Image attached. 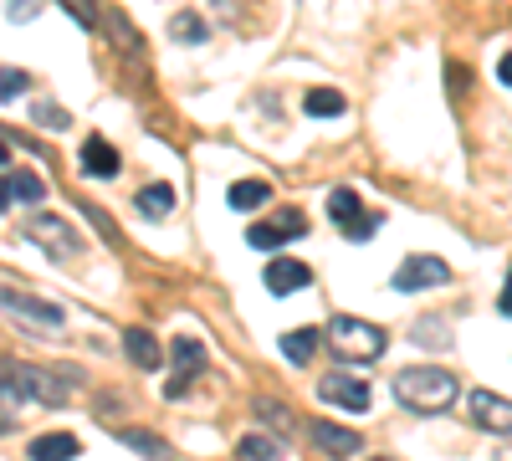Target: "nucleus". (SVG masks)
<instances>
[{"label":"nucleus","mask_w":512,"mask_h":461,"mask_svg":"<svg viewBox=\"0 0 512 461\" xmlns=\"http://www.w3.org/2000/svg\"><path fill=\"white\" fill-rule=\"evenodd\" d=\"M395 395H400V405H410V410H420V415H431V410H451V405H456V380H451L446 369L420 364V369H400Z\"/></svg>","instance_id":"f257e3e1"},{"label":"nucleus","mask_w":512,"mask_h":461,"mask_svg":"<svg viewBox=\"0 0 512 461\" xmlns=\"http://www.w3.org/2000/svg\"><path fill=\"white\" fill-rule=\"evenodd\" d=\"M328 339H333V349L344 354V359H359V364H369V359L384 354V328H374L364 318H333L328 323Z\"/></svg>","instance_id":"f03ea898"},{"label":"nucleus","mask_w":512,"mask_h":461,"mask_svg":"<svg viewBox=\"0 0 512 461\" xmlns=\"http://www.w3.org/2000/svg\"><path fill=\"white\" fill-rule=\"evenodd\" d=\"M26 236L41 241L52 257H82V236H77L62 216H31V221H26Z\"/></svg>","instance_id":"7ed1b4c3"},{"label":"nucleus","mask_w":512,"mask_h":461,"mask_svg":"<svg viewBox=\"0 0 512 461\" xmlns=\"http://www.w3.org/2000/svg\"><path fill=\"white\" fill-rule=\"evenodd\" d=\"M0 308H6L11 318L36 323V328H62V323H67V313H62L57 303H47V298H31V292H11V287H0Z\"/></svg>","instance_id":"20e7f679"},{"label":"nucleus","mask_w":512,"mask_h":461,"mask_svg":"<svg viewBox=\"0 0 512 461\" xmlns=\"http://www.w3.org/2000/svg\"><path fill=\"white\" fill-rule=\"evenodd\" d=\"M6 380L21 390V400H36V405H67L62 380H52L47 369H31V364H21V369H6Z\"/></svg>","instance_id":"39448f33"},{"label":"nucleus","mask_w":512,"mask_h":461,"mask_svg":"<svg viewBox=\"0 0 512 461\" xmlns=\"http://www.w3.org/2000/svg\"><path fill=\"white\" fill-rule=\"evenodd\" d=\"M451 282V267L441 257H410L395 267V292H425V287H441Z\"/></svg>","instance_id":"423d86ee"},{"label":"nucleus","mask_w":512,"mask_h":461,"mask_svg":"<svg viewBox=\"0 0 512 461\" xmlns=\"http://www.w3.org/2000/svg\"><path fill=\"white\" fill-rule=\"evenodd\" d=\"M169 354H175V369H180V374L164 385V400H180V395L190 390V380L205 369V344H200V339H175V344H169Z\"/></svg>","instance_id":"0eeeda50"},{"label":"nucleus","mask_w":512,"mask_h":461,"mask_svg":"<svg viewBox=\"0 0 512 461\" xmlns=\"http://www.w3.org/2000/svg\"><path fill=\"white\" fill-rule=\"evenodd\" d=\"M318 395L328 400V405H344V410H354V415H364L369 410V385L364 380H354V374H323L318 380Z\"/></svg>","instance_id":"6e6552de"},{"label":"nucleus","mask_w":512,"mask_h":461,"mask_svg":"<svg viewBox=\"0 0 512 461\" xmlns=\"http://www.w3.org/2000/svg\"><path fill=\"white\" fill-rule=\"evenodd\" d=\"M308 231V221L297 216V211H282L277 221H262V226H251L246 231V241L256 246V251H277V246H287V241H297Z\"/></svg>","instance_id":"1a4fd4ad"},{"label":"nucleus","mask_w":512,"mask_h":461,"mask_svg":"<svg viewBox=\"0 0 512 461\" xmlns=\"http://www.w3.org/2000/svg\"><path fill=\"white\" fill-rule=\"evenodd\" d=\"M308 436H313L328 456H338V461H349V456H359V451H364V436H359V431L333 426V421H308Z\"/></svg>","instance_id":"9d476101"},{"label":"nucleus","mask_w":512,"mask_h":461,"mask_svg":"<svg viewBox=\"0 0 512 461\" xmlns=\"http://www.w3.org/2000/svg\"><path fill=\"white\" fill-rule=\"evenodd\" d=\"M472 421L492 436H512V400H497V395L477 390L472 395Z\"/></svg>","instance_id":"9b49d317"},{"label":"nucleus","mask_w":512,"mask_h":461,"mask_svg":"<svg viewBox=\"0 0 512 461\" xmlns=\"http://www.w3.org/2000/svg\"><path fill=\"white\" fill-rule=\"evenodd\" d=\"M82 170L98 175V180H108V175H118V170H123V159H118V149L98 134V139H82Z\"/></svg>","instance_id":"f8f14e48"},{"label":"nucleus","mask_w":512,"mask_h":461,"mask_svg":"<svg viewBox=\"0 0 512 461\" xmlns=\"http://www.w3.org/2000/svg\"><path fill=\"white\" fill-rule=\"evenodd\" d=\"M123 354H128V364H139V369H159L164 364L159 339H154V333H144V328H128L123 333Z\"/></svg>","instance_id":"ddd939ff"},{"label":"nucleus","mask_w":512,"mask_h":461,"mask_svg":"<svg viewBox=\"0 0 512 461\" xmlns=\"http://www.w3.org/2000/svg\"><path fill=\"white\" fill-rule=\"evenodd\" d=\"M308 282H313L308 262H267V292H277V298H287V292L308 287Z\"/></svg>","instance_id":"4468645a"},{"label":"nucleus","mask_w":512,"mask_h":461,"mask_svg":"<svg viewBox=\"0 0 512 461\" xmlns=\"http://www.w3.org/2000/svg\"><path fill=\"white\" fill-rule=\"evenodd\" d=\"M134 205H139L144 221H164L169 211H175V190H169V185H144V190L134 195Z\"/></svg>","instance_id":"2eb2a0df"},{"label":"nucleus","mask_w":512,"mask_h":461,"mask_svg":"<svg viewBox=\"0 0 512 461\" xmlns=\"http://www.w3.org/2000/svg\"><path fill=\"white\" fill-rule=\"evenodd\" d=\"M82 446H77V436H67V431H57V436H36L31 441V461H72Z\"/></svg>","instance_id":"dca6fc26"},{"label":"nucleus","mask_w":512,"mask_h":461,"mask_svg":"<svg viewBox=\"0 0 512 461\" xmlns=\"http://www.w3.org/2000/svg\"><path fill=\"white\" fill-rule=\"evenodd\" d=\"M103 26L113 31V41H118V47H123L128 57H134V62H144V57H149V52H144V36L123 21V11H103Z\"/></svg>","instance_id":"f3484780"},{"label":"nucleus","mask_w":512,"mask_h":461,"mask_svg":"<svg viewBox=\"0 0 512 461\" xmlns=\"http://www.w3.org/2000/svg\"><path fill=\"white\" fill-rule=\"evenodd\" d=\"M318 354V328H292L282 333V359L287 364H308Z\"/></svg>","instance_id":"a211bd4d"},{"label":"nucleus","mask_w":512,"mask_h":461,"mask_svg":"<svg viewBox=\"0 0 512 461\" xmlns=\"http://www.w3.org/2000/svg\"><path fill=\"white\" fill-rule=\"evenodd\" d=\"M6 190H11V200H21V205H41V200H47V180H36L31 170L6 175Z\"/></svg>","instance_id":"6ab92c4d"},{"label":"nucleus","mask_w":512,"mask_h":461,"mask_svg":"<svg viewBox=\"0 0 512 461\" xmlns=\"http://www.w3.org/2000/svg\"><path fill=\"white\" fill-rule=\"evenodd\" d=\"M236 451H241V461H282L287 446H282L277 436H246Z\"/></svg>","instance_id":"aec40b11"},{"label":"nucleus","mask_w":512,"mask_h":461,"mask_svg":"<svg viewBox=\"0 0 512 461\" xmlns=\"http://www.w3.org/2000/svg\"><path fill=\"white\" fill-rule=\"evenodd\" d=\"M267 195H272L267 180H241V185H231V205H236V211H256V205H267Z\"/></svg>","instance_id":"412c9836"},{"label":"nucleus","mask_w":512,"mask_h":461,"mask_svg":"<svg viewBox=\"0 0 512 461\" xmlns=\"http://www.w3.org/2000/svg\"><path fill=\"white\" fill-rule=\"evenodd\" d=\"M303 113H313V118H338V113H344V98H338L333 88H313V93L303 98Z\"/></svg>","instance_id":"4be33fe9"},{"label":"nucleus","mask_w":512,"mask_h":461,"mask_svg":"<svg viewBox=\"0 0 512 461\" xmlns=\"http://www.w3.org/2000/svg\"><path fill=\"white\" fill-rule=\"evenodd\" d=\"M118 441H123V446H134V451H144V456H154V461L164 456V441L149 436V431H134V426H118Z\"/></svg>","instance_id":"5701e85b"},{"label":"nucleus","mask_w":512,"mask_h":461,"mask_svg":"<svg viewBox=\"0 0 512 461\" xmlns=\"http://www.w3.org/2000/svg\"><path fill=\"white\" fill-rule=\"evenodd\" d=\"M328 216H333L338 226H349V221L359 216V195H354V190H333V195H328Z\"/></svg>","instance_id":"b1692460"},{"label":"nucleus","mask_w":512,"mask_h":461,"mask_svg":"<svg viewBox=\"0 0 512 461\" xmlns=\"http://www.w3.org/2000/svg\"><path fill=\"white\" fill-rule=\"evenodd\" d=\"M169 31H175V41H205V21L195 11H180L175 21H169Z\"/></svg>","instance_id":"393cba45"},{"label":"nucleus","mask_w":512,"mask_h":461,"mask_svg":"<svg viewBox=\"0 0 512 461\" xmlns=\"http://www.w3.org/2000/svg\"><path fill=\"white\" fill-rule=\"evenodd\" d=\"M256 415H262V421H277V431H292V426H297V421H292V410L277 405V400H267V395L256 400Z\"/></svg>","instance_id":"a878e982"},{"label":"nucleus","mask_w":512,"mask_h":461,"mask_svg":"<svg viewBox=\"0 0 512 461\" xmlns=\"http://www.w3.org/2000/svg\"><path fill=\"white\" fill-rule=\"evenodd\" d=\"M62 6L72 11V21H77V26H88V31H93V26H98V16H103V11H98V0H62Z\"/></svg>","instance_id":"bb28decb"},{"label":"nucleus","mask_w":512,"mask_h":461,"mask_svg":"<svg viewBox=\"0 0 512 461\" xmlns=\"http://www.w3.org/2000/svg\"><path fill=\"white\" fill-rule=\"evenodd\" d=\"M26 88H31V77H26V72H16V67L0 72V98H16V93H26Z\"/></svg>","instance_id":"cd10ccee"},{"label":"nucleus","mask_w":512,"mask_h":461,"mask_svg":"<svg viewBox=\"0 0 512 461\" xmlns=\"http://www.w3.org/2000/svg\"><path fill=\"white\" fill-rule=\"evenodd\" d=\"M374 231H379V216H364V211H359V216L344 226V236H354V241H369Z\"/></svg>","instance_id":"c85d7f7f"},{"label":"nucleus","mask_w":512,"mask_h":461,"mask_svg":"<svg viewBox=\"0 0 512 461\" xmlns=\"http://www.w3.org/2000/svg\"><path fill=\"white\" fill-rule=\"evenodd\" d=\"M31 113H36L41 123H47V129H67V123H72V118H67V108H52V103H36Z\"/></svg>","instance_id":"c756f323"},{"label":"nucleus","mask_w":512,"mask_h":461,"mask_svg":"<svg viewBox=\"0 0 512 461\" xmlns=\"http://www.w3.org/2000/svg\"><path fill=\"white\" fill-rule=\"evenodd\" d=\"M82 211H88V221H93V226H98V231H103L108 241H118V226H113V221H108V216L98 211V205H82Z\"/></svg>","instance_id":"7c9ffc66"},{"label":"nucleus","mask_w":512,"mask_h":461,"mask_svg":"<svg viewBox=\"0 0 512 461\" xmlns=\"http://www.w3.org/2000/svg\"><path fill=\"white\" fill-rule=\"evenodd\" d=\"M31 11H36L31 0H11V16H16V21H31Z\"/></svg>","instance_id":"2f4dec72"},{"label":"nucleus","mask_w":512,"mask_h":461,"mask_svg":"<svg viewBox=\"0 0 512 461\" xmlns=\"http://www.w3.org/2000/svg\"><path fill=\"white\" fill-rule=\"evenodd\" d=\"M497 308H502V313L512 318V272H507V287H502V303H497Z\"/></svg>","instance_id":"473e14b6"},{"label":"nucleus","mask_w":512,"mask_h":461,"mask_svg":"<svg viewBox=\"0 0 512 461\" xmlns=\"http://www.w3.org/2000/svg\"><path fill=\"white\" fill-rule=\"evenodd\" d=\"M497 77H502V82H507V88H512V52H507V57L497 62Z\"/></svg>","instance_id":"72a5a7b5"},{"label":"nucleus","mask_w":512,"mask_h":461,"mask_svg":"<svg viewBox=\"0 0 512 461\" xmlns=\"http://www.w3.org/2000/svg\"><path fill=\"white\" fill-rule=\"evenodd\" d=\"M6 205H11V190H6V180H0V211H6Z\"/></svg>","instance_id":"f704fd0d"},{"label":"nucleus","mask_w":512,"mask_h":461,"mask_svg":"<svg viewBox=\"0 0 512 461\" xmlns=\"http://www.w3.org/2000/svg\"><path fill=\"white\" fill-rule=\"evenodd\" d=\"M11 159V144H6V134H0V164H6Z\"/></svg>","instance_id":"c9c22d12"},{"label":"nucleus","mask_w":512,"mask_h":461,"mask_svg":"<svg viewBox=\"0 0 512 461\" xmlns=\"http://www.w3.org/2000/svg\"><path fill=\"white\" fill-rule=\"evenodd\" d=\"M6 431H11V421H6V415H0V436H6Z\"/></svg>","instance_id":"e433bc0d"},{"label":"nucleus","mask_w":512,"mask_h":461,"mask_svg":"<svg viewBox=\"0 0 512 461\" xmlns=\"http://www.w3.org/2000/svg\"><path fill=\"white\" fill-rule=\"evenodd\" d=\"M374 461H390V456H374Z\"/></svg>","instance_id":"4c0bfd02"}]
</instances>
